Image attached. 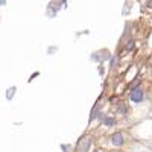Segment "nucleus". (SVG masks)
<instances>
[{"label":"nucleus","mask_w":152,"mask_h":152,"mask_svg":"<svg viewBox=\"0 0 152 152\" xmlns=\"http://www.w3.org/2000/svg\"><path fill=\"white\" fill-rule=\"evenodd\" d=\"M148 5H149V6H151V8H152V0H151V2H149V3H148Z\"/></svg>","instance_id":"obj_10"},{"label":"nucleus","mask_w":152,"mask_h":152,"mask_svg":"<svg viewBox=\"0 0 152 152\" xmlns=\"http://www.w3.org/2000/svg\"><path fill=\"white\" fill-rule=\"evenodd\" d=\"M108 58H110V52H108V50H100V52L91 55V59L93 61H105Z\"/></svg>","instance_id":"obj_2"},{"label":"nucleus","mask_w":152,"mask_h":152,"mask_svg":"<svg viewBox=\"0 0 152 152\" xmlns=\"http://www.w3.org/2000/svg\"><path fill=\"white\" fill-rule=\"evenodd\" d=\"M138 82H140V79H135L134 82H131V84H129V87H131V88H134V87H135V85H137Z\"/></svg>","instance_id":"obj_8"},{"label":"nucleus","mask_w":152,"mask_h":152,"mask_svg":"<svg viewBox=\"0 0 152 152\" xmlns=\"http://www.w3.org/2000/svg\"><path fill=\"white\" fill-rule=\"evenodd\" d=\"M6 2H5V0H0V5H5Z\"/></svg>","instance_id":"obj_9"},{"label":"nucleus","mask_w":152,"mask_h":152,"mask_svg":"<svg viewBox=\"0 0 152 152\" xmlns=\"http://www.w3.org/2000/svg\"><path fill=\"white\" fill-rule=\"evenodd\" d=\"M14 91H15V88H14V87L9 88V90H8V99H11L12 96H14Z\"/></svg>","instance_id":"obj_5"},{"label":"nucleus","mask_w":152,"mask_h":152,"mask_svg":"<svg viewBox=\"0 0 152 152\" xmlns=\"http://www.w3.org/2000/svg\"><path fill=\"white\" fill-rule=\"evenodd\" d=\"M113 143L116 145V146H122L123 145V137H122L120 132H116V134L113 135Z\"/></svg>","instance_id":"obj_4"},{"label":"nucleus","mask_w":152,"mask_h":152,"mask_svg":"<svg viewBox=\"0 0 152 152\" xmlns=\"http://www.w3.org/2000/svg\"><path fill=\"white\" fill-rule=\"evenodd\" d=\"M90 145H91V140L88 137H84V138H81L79 140V143H78V152H88V149H90Z\"/></svg>","instance_id":"obj_1"},{"label":"nucleus","mask_w":152,"mask_h":152,"mask_svg":"<svg viewBox=\"0 0 152 152\" xmlns=\"http://www.w3.org/2000/svg\"><path fill=\"white\" fill-rule=\"evenodd\" d=\"M97 108H99V105H96V107H94V110L91 111V119H94V117H96V113H97Z\"/></svg>","instance_id":"obj_6"},{"label":"nucleus","mask_w":152,"mask_h":152,"mask_svg":"<svg viewBox=\"0 0 152 152\" xmlns=\"http://www.w3.org/2000/svg\"><path fill=\"white\" fill-rule=\"evenodd\" d=\"M131 100H132V102H142V100H143V91L140 90V88H134V90H132Z\"/></svg>","instance_id":"obj_3"},{"label":"nucleus","mask_w":152,"mask_h":152,"mask_svg":"<svg viewBox=\"0 0 152 152\" xmlns=\"http://www.w3.org/2000/svg\"><path fill=\"white\" fill-rule=\"evenodd\" d=\"M96 152H99V151H96Z\"/></svg>","instance_id":"obj_11"},{"label":"nucleus","mask_w":152,"mask_h":152,"mask_svg":"<svg viewBox=\"0 0 152 152\" xmlns=\"http://www.w3.org/2000/svg\"><path fill=\"white\" fill-rule=\"evenodd\" d=\"M113 123H114V122H113V119H110V117H108V119H105V125H108V126H111Z\"/></svg>","instance_id":"obj_7"}]
</instances>
